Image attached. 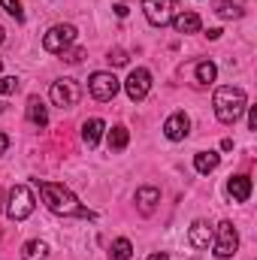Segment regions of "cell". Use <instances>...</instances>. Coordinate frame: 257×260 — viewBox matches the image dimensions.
Masks as SVG:
<instances>
[{
  "label": "cell",
  "instance_id": "cell-1",
  "mask_svg": "<svg viewBox=\"0 0 257 260\" xmlns=\"http://www.w3.org/2000/svg\"><path fill=\"white\" fill-rule=\"evenodd\" d=\"M40 194H43V203L49 212L61 215V218H94L91 209H85L79 203V197L73 194L64 185H55V182H40Z\"/></svg>",
  "mask_w": 257,
  "mask_h": 260
},
{
  "label": "cell",
  "instance_id": "cell-2",
  "mask_svg": "<svg viewBox=\"0 0 257 260\" xmlns=\"http://www.w3.org/2000/svg\"><path fill=\"white\" fill-rule=\"evenodd\" d=\"M215 115H218V121L221 124H236L239 121V115L245 112V106H248V97H245V91L242 88H236V85H221L218 91H215Z\"/></svg>",
  "mask_w": 257,
  "mask_h": 260
},
{
  "label": "cell",
  "instance_id": "cell-3",
  "mask_svg": "<svg viewBox=\"0 0 257 260\" xmlns=\"http://www.w3.org/2000/svg\"><path fill=\"white\" fill-rule=\"evenodd\" d=\"M212 248H215V257L218 260H230L236 251H239V233H236L233 221H221V224L215 227Z\"/></svg>",
  "mask_w": 257,
  "mask_h": 260
},
{
  "label": "cell",
  "instance_id": "cell-4",
  "mask_svg": "<svg viewBox=\"0 0 257 260\" xmlns=\"http://www.w3.org/2000/svg\"><path fill=\"white\" fill-rule=\"evenodd\" d=\"M49 97H52V103H55V106H61V109H73V106L82 100V88H79V82H76V79L64 76V79L52 82Z\"/></svg>",
  "mask_w": 257,
  "mask_h": 260
},
{
  "label": "cell",
  "instance_id": "cell-5",
  "mask_svg": "<svg viewBox=\"0 0 257 260\" xmlns=\"http://www.w3.org/2000/svg\"><path fill=\"white\" fill-rule=\"evenodd\" d=\"M34 191L27 188V185H15L12 191H9V206H6V215L12 218V221H24L30 212H34Z\"/></svg>",
  "mask_w": 257,
  "mask_h": 260
},
{
  "label": "cell",
  "instance_id": "cell-6",
  "mask_svg": "<svg viewBox=\"0 0 257 260\" xmlns=\"http://www.w3.org/2000/svg\"><path fill=\"white\" fill-rule=\"evenodd\" d=\"M88 91H91V97L94 100H100V103H106V100H112L118 91H121V82L115 79V73H94L91 79H88Z\"/></svg>",
  "mask_w": 257,
  "mask_h": 260
},
{
  "label": "cell",
  "instance_id": "cell-7",
  "mask_svg": "<svg viewBox=\"0 0 257 260\" xmlns=\"http://www.w3.org/2000/svg\"><path fill=\"white\" fill-rule=\"evenodd\" d=\"M76 43V27L73 24H55L49 27V34L43 37V49L52 52V55H61L64 49H70Z\"/></svg>",
  "mask_w": 257,
  "mask_h": 260
},
{
  "label": "cell",
  "instance_id": "cell-8",
  "mask_svg": "<svg viewBox=\"0 0 257 260\" xmlns=\"http://www.w3.org/2000/svg\"><path fill=\"white\" fill-rule=\"evenodd\" d=\"M124 91H127V97L133 100V103L145 100V97H148V91H151V73H148L145 67L130 70V76L124 79Z\"/></svg>",
  "mask_w": 257,
  "mask_h": 260
},
{
  "label": "cell",
  "instance_id": "cell-9",
  "mask_svg": "<svg viewBox=\"0 0 257 260\" xmlns=\"http://www.w3.org/2000/svg\"><path fill=\"white\" fill-rule=\"evenodd\" d=\"M142 12L148 18V24L164 27L173 21V3L170 0H142Z\"/></svg>",
  "mask_w": 257,
  "mask_h": 260
},
{
  "label": "cell",
  "instance_id": "cell-10",
  "mask_svg": "<svg viewBox=\"0 0 257 260\" xmlns=\"http://www.w3.org/2000/svg\"><path fill=\"white\" fill-rule=\"evenodd\" d=\"M188 133H191V118H188L185 112H173V115L164 121V136H167L170 142H182Z\"/></svg>",
  "mask_w": 257,
  "mask_h": 260
},
{
  "label": "cell",
  "instance_id": "cell-11",
  "mask_svg": "<svg viewBox=\"0 0 257 260\" xmlns=\"http://www.w3.org/2000/svg\"><path fill=\"white\" fill-rule=\"evenodd\" d=\"M157 203H160V191L154 188V185H142V188H136V209H139V215H154V209H157Z\"/></svg>",
  "mask_w": 257,
  "mask_h": 260
},
{
  "label": "cell",
  "instance_id": "cell-12",
  "mask_svg": "<svg viewBox=\"0 0 257 260\" xmlns=\"http://www.w3.org/2000/svg\"><path fill=\"white\" fill-rule=\"evenodd\" d=\"M212 236H215V227H209V221H194L188 227V242L200 251L212 245Z\"/></svg>",
  "mask_w": 257,
  "mask_h": 260
},
{
  "label": "cell",
  "instance_id": "cell-13",
  "mask_svg": "<svg viewBox=\"0 0 257 260\" xmlns=\"http://www.w3.org/2000/svg\"><path fill=\"white\" fill-rule=\"evenodd\" d=\"M227 194H230L233 203H248V197H251V179L248 176H230Z\"/></svg>",
  "mask_w": 257,
  "mask_h": 260
},
{
  "label": "cell",
  "instance_id": "cell-14",
  "mask_svg": "<svg viewBox=\"0 0 257 260\" xmlns=\"http://www.w3.org/2000/svg\"><path fill=\"white\" fill-rule=\"evenodd\" d=\"M170 24L176 27V34H197V30L203 27L200 15H197V12H191V9H185V12L173 15V21H170Z\"/></svg>",
  "mask_w": 257,
  "mask_h": 260
},
{
  "label": "cell",
  "instance_id": "cell-15",
  "mask_svg": "<svg viewBox=\"0 0 257 260\" xmlns=\"http://www.w3.org/2000/svg\"><path fill=\"white\" fill-rule=\"evenodd\" d=\"M103 130H106V124H103L100 118H88V121L82 124V142H85L88 148H97V142H100Z\"/></svg>",
  "mask_w": 257,
  "mask_h": 260
},
{
  "label": "cell",
  "instance_id": "cell-16",
  "mask_svg": "<svg viewBox=\"0 0 257 260\" xmlns=\"http://www.w3.org/2000/svg\"><path fill=\"white\" fill-rule=\"evenodd\" d=\"M218 164H221V154H218V151H200V154L194 157V170H197L200 176L215 173V170H218Z\"/></svg>",
  "mask_w": 257,
  "mask_h": 260
},
{
  "label": "cell",
  "instance_id": "cell-17",
  "mask_svg": "<svg viewBox=\"0 0 257 260\" xmlns=\"http://www.w3.org/2000/svg\"><path fill=\"white\" fill-rule=\"evenodd\" d=\"M215 12L221 18H242L245 15V0H215Z\"/></svg>",
  "mask_w": 257,
  "mask_h": 260
},
{
  "label": "cell",
  "instance_id": "cell-18",
  "mask_svg": "<svg viewBox=\"0 0 257 260\" xmlns=\"http://www.w3.org/2000/svg\"><path fill=\"white\" fill-rule=\"evenodd\" d=\"M27 118H30V124H37V127H46V124H49V112H46V106H43L40 97H30V100H27Z\"/></svg>",
  "mask_w": 257,
  "mask_h": 260
},
{
  "label": "cell",
  "instance_id": "cell-19",
  "mask_svg": "<svg viewBox=\"0 0 257 260\" xmlns=\"http://www.w3.org/2000/svg\"><path fill=\"white\" fill-rule=\"evenodd\" d=\"M46 257H49V245H46V242H40V239L24 242V248H21V260H46Z\"/></svg>",
  "mask_w": 257,
  "mask_h": 260
},
{
  "label": "cell",
  "instance_id": "cell-20",
  "mask_svg": "<svg viewBox=\"0 0 257 260\" xmlns=\"http://www.w3.org/2000/svg\"><path fill=\"white\" fill-rule=\"evenodd\" d=\"M106 139H109V148H112V151H124L127 142H130V130L124 127V124H115V127L109 130Z\"/></svg>",
  "mask_w": 257,
  "mask_h": 260
},
{
  "label": "cell",
  "instance_id": "cell-21",
  "mask_svg": "<svg viewBox=\"0 0 257 260\" xmlns=\"http://www.w3.org/2000/svg\"><path fill=\"white\" fill-rule=\"evenodd\" d=\"M215 76H218V67L212 64V61H200V64H197V85H200V88H203V85H212Z\"/></svg>",
  "mask_w": 257,
  "mask_h": 260
},
{
  "label": "cell",
  "instance_id": "cell-22",
  "mask_svg": "<svg viewBox=\"0 0 257 260\" xmlns=\"http://www.w3.org/2000/svg\"><path fill=\"white\" fill-rule=\"evenodd\" d=\"M130 254H133V245H130V239H124V236L109 245V257L112 260H130Z\"/></svg>",
  "mask_w": 257,
  "mask_h": 260
},
{
  "label": "cell",
  "instance_id": "cell-23",
  "mask_svg": "<svg viewBox=\"0 0 257 260\" xmlns=\"http://www.w3.org/2000/svg\"><path fill=\"white\" fill-rule=\"evenodd\" d=\"M0 6L15 18V21H24V9H21V0H0Z\"/></svg>",
  "mask_w": 257,
  "mask_h": 260
},
{
  "label": "cell",
  "instance_id": "cell-24",
  "mask_svg": "<svg viewBox=\"0 0 257 260\" xmlns=\"http://www.w3.org/2000/svg\"><path fill=\"white\" fill-rule=\"evenodd\" d=\"M15 91H18V79L15 76H3L0 79V94L6 97V94H15Z\"/></svg>",
  "mask_w": 257,
  "mask_h": 260
},
{
  "label": "cell",
  "instance_id": "cell-25",
  "mask_svg": "<svg viewBox=\"0 0 257 260\" xmlns=\"http://www.w3.org/2000/svg\"><path fill=\"white\" fill-rule=\"evenodd\" d=\"M61 55H64V61H70V64H79L85 58V49H64Z\"/></svg>",
  "mask_w": 257,
  "mask_h": 260
},
{
  "label": "cell",
  "instance_id": "cell-26",
  "mask_svg": "<svg viewBox=\"0 0 257 260\" xmlns=\"http://www.w3.org/2000/svg\"><path fill=\"white\" fill-rule=\"evenodd\" d=\"M109 64H115V67L127 64V52H124V49H112V52H109Z\"/></svg>",
  "mask_w": 257,
  "mask_h": 260
},
{
  "label": "cell",
  "instance_id": "cell-27",
  "mask_svg": "<svg viewBox=\"0 0 257 260\" xmlns=\"http://www.w3.org/2000/svg\"><path fill=\"white\" fill-rule=\"evenodd\" d=\"M248 109V130H257V106H245Z\"/></svg>",
  "mask_w": 257,
  "mask_h": 260
},
{
  "label": "cell",
  "instance_id": "cell-28",
  "mask_svg": "<svg viewBox=\"0 0 257 260\" xmlns=\"http://www.w3.org/2000/svg\"><path fill=\"white\" fill-rule=\"evenodd\" d=\"M6 148H9V136L0 133V154H6Z\"/></svg>",
  "mask_w": 257,
  "mask_h": 260
},
{
  "label": "cell",
  "instance_id": "cell-29",
  "mask_svg": "<svg viewBox=\"0 0 257 260\" xmlns=\"http://www.w3.org/2000/svg\"><path fill=\"white\" fill-rule=\"evenodd\" d=\"M115 15H118V18H124V15H127V6H124V3H118V6H115Z\"/></svg>",
  "mask_w": 257,
  "mask_h": 260
},
{
  "label": "cell",
  "instance_id": "cell-30",
  "mask_svg": "<svg viewBox=\"0 0 257 260\" xmlns=\"http://www.w3.org/2000/svg\"><path fill=\"white\" fill-rule=\"evenodd\" d=\"M206 37H209V40H218V37H221V27H209V34H206Z\"/></svg>",
  "mask_w": 257,
  "mask_h": 260
},
{
  "label": "cell",
  "instance_id": "cell-31",
  "mask_svg": "<svg viewBox=\"0 0 257 260\" xmlns=\"http://www.w3.org/2000/svg\"><path fill=\"white\" fill-rule=\"evenodd\" d=\"M148 260H170V257H167L164 251H157V254H151V257H148Z\"/></svg>",
  "mask_w": 257,
  "mask_h": 260
},
{
  "label": "cell",
  "instance_id": "cell-32",
  "mask_svg": "<svg viewBox=\"0 0 257 260\" xmlns=\"http://www.w3.org/2000/svg\"><path fill=\"white\" fill-rule=\"evenodd\" d=\"M3 40H6V30H3V24H0V43H3Z\"/></svg>",
  "mask_w": 257,
  "mask_h": 260
},
{
  "label": "cell",
  "instance_id": "cell-33",
  "mask_svg": "<svg viewBox=\"0 0 257 260\" xmlns=\"http://www.w3.org/2000/svg\"><path fill=\"white\" fill-rule=\"evenodd\" d=\"M170 3H179V0H170Z\"/></svg>",
  "mask_w": 257,
  "mask_h": 260
}]
</instances>
